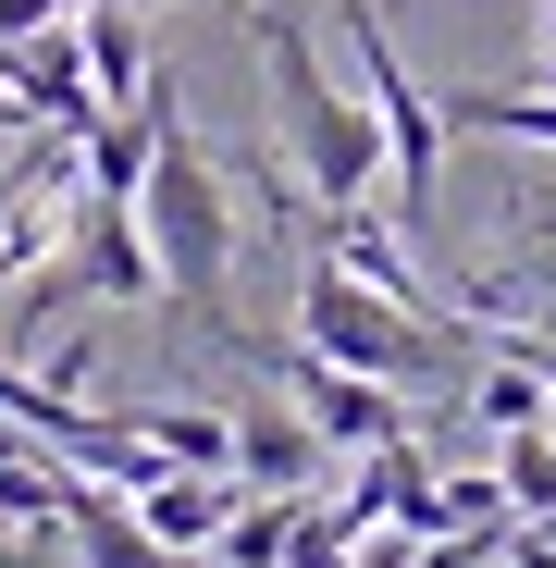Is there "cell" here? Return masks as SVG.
Wrapping results in <instances>:
<instances>
[{"mask_svg":"<svg viewBox=\"0 0 556 568\" xmlns=\"http://www.w3.org/2000/svg\"><path fill=\"white\" fill-rule=\"evenodd\" d=\"M260 50H272V112H285L297 199H310V211H396L384 124H371V100L334 87V62H322L310 26H297V0H285V13H260Z\"/></svg>","mask_w":556,"mask_h":568,"instance_id":"1","label":"cell"},{"mask_svg":"<svg viewBox=\"0 0 556 568\" xmlns=\"http://www.w3.org/2000/svg\"><path fill=\"white\" fill-rule=\"evenodd\" d=\"M137 235H149V272H161V297H185V310H211V284L235 272V185H223V161H211L199 136H185L173 87H161L149 173H137Z\"/></svg>","mask_w":556,"mask_h":568,"instance_id":"2","label":"cell"},{"mask_svg":"<svg viewBox=\"0 0 556 568\" xmlns=\"http://www.w3.org/2000/svg\"><path fill=\"white\" fill-rule=\"evenodd\" d=\"M297 346H310V358H334V371H371V384H408V371L445 346V322L396 310L384 284H358L346 260H322V247H310V272H297Z\"/></svg>","mask_w":556,"mask_h":568,"instance_id":"3","label":"cell"},{"mask_svg":"<svg viewBox=\"0 0 556 568\" xmlns=\"http://www.w3.org/2000/svg\"><path fill=\"white\" fill-rule=\"evenodd\" d=\"M334 26H346V50H358V100H371V124H384L396 211L421 223V211H433V161H445V100H421V74L396 62V38H384V13H371V0H334Z\"/></svg>","mask_w":556,"mask_h":568,"instance_id":"4","label":"cell"},{"mask_svg":"<svg viewBox=\"0 0 556 568\" xmlns=\"http://www.w3.org/2000/svg\"><path fill=\"white\" fill-rule=\"evenodd\" d=\"M272 371H285L297 420L322 433V457H334V445H358V457H371L384 433H408V420H396V396L371 384V371H334V358H310V346H272Z\"/></svg>","mask_w":556,"mask_h":568,"instance_id":"5","label":"cell"},{"mask_svg":"<svg viewBox=\"0 0 556 568\" xmlns=\"http://www.w3.org/2000/svg\"><path fill=\"white\" fill-rule=\"evenodd\" d=\"M0 74H13V100H26L50 136H87V124H100V87H87V38H74V13L38 26V38H13V50H0Z\"/></svg>","mask_w":556,"mask_h":568,"instance_id":"6","label":"cell"},{"mask_svg":"<svg viewBox=\"0 0 556 568\" xmlns=\"http://www.w3.org/2000/svg\"><path fill=\"white\" fill-rule=\"evenodd\" d=\"M124 507H137L149 544H173V556H199V568H211V531H223V507H235V469H161V483L124 495Z\"/></svg>","mask_w":556,"mask_h":568,"instance_id":"7","label":"cell"},{"mask_svg":"<svg viewBox=\"0 0 556 568\" xmlns=\"http://www.w3.org/2000/svg\"><path fill=\"white\" fill-rule=\"evenodd\" d=\"M62 531H74V556H87V568H199V556L149 544V531H137V507H124L112 483H87V469H74V495H62Z\"/></svg>","mask_w":556,"mask_h":568,"instance_id":"8","label":"cell"},{"mask_svg":"<svg viewBox=\"0 0 556 568\" xmlns=\"http://www.w3.org/2000/svg\"><path fill=\"white\" fill-rule=\"evenodd\" d=\"M235 483H272V495H310L322 483V433L297 420V408H235Z\"/></svg>","mask_w":556,"mask_h":568,"instance_id":"9","label":"cell"},{"mask_svg":"<svg viewBox=\"0 0 556 568\" xmlns=\"http://www.w3.org/2000/svg\"><path fill=\"white\" fill-rule=\"evenodd\" d=\"M74 38H87V87H100V112H137V100H149L137 0H87V13H74Z\"/></svg>","mask_w":556,"mask_h":568,"instance_id":"10","label":"cell"},{"mask_svg":"<svg viewBox=\"0 0 556 568\" xmlns=\"http://www.w3.org/2000/svg\"><path fill=\"white\" fill-rule=\"evenodd\" d=\"M445 136H519V149H556V100H544V87H457V100H445Z\"/></svg>","mask_w":556,"mask_h":568,"instance_id":"11","label":"cell"},{"mask_svg":"<svg viewBox=\"0 0 556 568\" xmlns=\"http://www.w3.org/2000/svg\"><path fill=\"white\" fill-rule=\"evenodd\" d=\"M124 420H137L173 469H235V420H223V408H124Z\"/></svg>","mask_w":556,"mask_h":568,"instance_id":"12","label":"cell"},{"mask_svg":"<svg viewBox=\"0 0 556 568\" xmlns=\"http://www.w3.org/2000/svg\"><path fill=\"white\" fill-rule=\"evenodd\" d=\"M495 483H507V507H519V519H556V408H544L532 433H507Z\"/></svg>","mask_w":556,"mask_h":568,"instance_id":"13","label":"cell"},{"mask_svg":"<svg viewBox=\"0 0 556 568\" xmlns=\"http://www.w3.org/2000/svg\"><path fill=\"white\" fill-rule=\"evenodd\" d=\"M471 408H483L495 433H532V420H544L556 396H544V371H532V358H507V346H495V371L471 384Z\"/></svg>","mask_w":556,"mask_h":568,"instance_id":"14","label":"cell"},{"mask_svg":"<svg viewBox=\"0 0 556 568\" xmlns=\"http://www.w3.org/2000/svg\"><path fill=\"white\" fill-rule=\"evenodd\" d=\"M62 13H74V0H0V50L38 38V26H62Z\"/></svg>","mask_w":556,"mask_h":568,"instance_id":"15","label":"cell"},{"mask_svg":"<svg viewBox=\"0 0 556 568\" xmlns=\"http://www.w3.org/2000/svg\"><path fill=\"white\" fill-rule=\"evenodd\" d=\"M532 87H544V100H556V50H544V62H532Z\"/></svg>","mask_w":556,"mask_h":568,"instance_id":"16","label":"cell"},{"mask_svg":"<svg viewBox=\"0 0 556 568\" xmlns=\"http://www.w3.org/2000/svg\"><path fill=\"white\" fill-rule=\"evenodd\" d=\"M13 445H26V433H13V420H0V457H13Z\"/></svg>","mask_w":556,"mask_h":568,"instance_id":"17","label":"cell"},{"mask_svg":"<svg viewBox=\"0 0 556 568\" xmlns=\"http://www.w3.org/2000/svg\"><path fill=\"white\" fill-rule=\"evenodd\" d=\"M247 13H285V0H247Z\"/></svg>","mask_w":556,"mask_h":568,"instance_id":"18","label":"cell"},{"mask_svg":"<svg viewBox=\"0 0 556 568\" xmlns=\"http://www.w3.org/2000/svg\"><path fill=\"white\" fill-rule=\"evenodd\" d=\"M137 13H149V0H137Z\"/></svg>","mask_w":556,"mask_h":568,"instance_id":"19","label":"cell"}]
</instances>
